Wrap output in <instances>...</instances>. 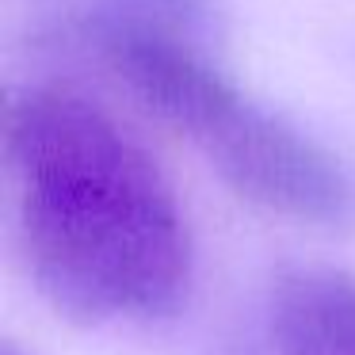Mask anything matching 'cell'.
Here are the masks:
<instances>
[{
	"mask_svg": "<svg viewBox=\"0 0 355 355\" xmlns=\"http://www.w3.org/2000/svg\"><path fill=\"white\" fill-rule=\"evenodd\" d=\"M31 279L77 321H153L187 298L191 237L153 157L92 100L31 88L4 115Z\"/></svg>",
	"mask_w": 355,
	"mask_h": 355,
	"instance_id": "1",
	"label": "cell"
},
{
	"mask_svg": "<svg viewBox=\"0 0 355 355\" xmlns=\"http://www.w3.org/2000/svg\"><path fill=\"white\" fill-rule=\"evenodd\" d=\"M199 19L202 0H103L80 39L241 199L298 225H352L355 184L344 164L241 92L199 50Z\"/></svg>",
	"mask_w": 355,
	"mask_h": 355,
	"instance_id": "2",
	"label": "cell"
},
{
	"mask_svg": "<svg viewBox=\"0 0 355 355\" xmlns=\"http://www.w3.org/2000/svg\"><path fill=\"white\" fill-rule=\"evenodd\" d=\"M0 355H24V352H19L16 344H4V347H0Z\"/></svg>",
	"mask_w": 355,
	"mask_h": 355,
	"instance_id": "4",
	"label": "cell"
},
{
	"mask_svg": "<svg viewBox=\"0 0 355 355\" xmlns=\"http://www.w3.org/2000/svg\"><path fill=\"white\" fill-rule=\"evenodd\" d=\"M275 355H355V275L306 268L271 294Z\"/></svg>",
	"mask_w": 355,
	"mask_h": 355,
	"instance_id": "3",
	"label": "cell"
}]
</instances>
